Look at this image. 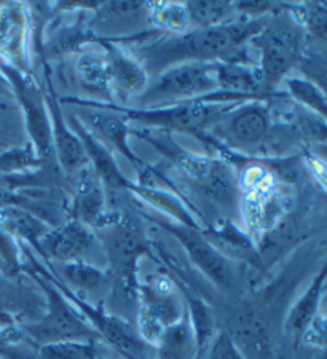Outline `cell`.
<instances>
[{
	"label": "cell",
	"instance_id": "obj_34",
	"mask_svg": "<svg viewBox=\"0 0 327 359\" xmlns=\"http://www.w3.org/2000/svg\"><path fill=\"white\" fill-rule=\"evenodd\" d=\"M0 95H4V96L13 95V90H11V85L8 82V79L5 77L2 71H0Z\"/></svg>",
	"mask_w": 327,
	"mask_h": 359
},
{
	"label": "cell",
	"instance_id": "obj_6",
	"mask_svg": "<svg viewBox=\"0 0 327 359\" xmlns=\"http://www.w3.org/2000/svg\"><path fill=\"white\" fill-rule=\"evenodd\" d=\"M251 48L257 57L262 72L265 95L272 93L292 67L297 66L302 55V36L299 27L283 18H268L264 29L251 39Z\"/></svg>",
	"mask_w": 327,
	"mask_h": 359
},
{
	"label": "cell",
	"instance_id": "obj_10",
	"mask_svg": "<svg viewBox=\"0 0 327 359\" xmlns=\"http://www.w3.org/2000/svg\"><path fill=\"white\" fill-rule=\"evenodd\" d=\"M31 11L25 4H0V62L27 74Z\"/></svg>",
	"mask_w": 327,
	"mask_h": 359
},
{
	"label": "cell",
	"instance_id": "obj_23",
	"mask_svg": "<svg viewBox=\"0 0 327 359\" xmlns=\"http://www.w3.org/2000/svg\"><path fill=\"white\" fill-rule=\"evenodd\" d=\"M149 5L150 25L168 36H180L192 29L185 2H152Z\"/></svg>",
	"mask_w": 327,
	"mask_h": 359
},
{
	"label": "cell",
	"instance_id": "obj_29",
	"mask_svg": "<svg viewBox=\"0 0 327 359\" xmlns=\"http://www.w3.org/2000/svg\"><path fill=\"white\" fill-rule=\"evenodd\" d=\"M204 355V359H246L227 331L215 332Z\"/></svg>",
	"mask_w": 327,
	"mask_h": 359
},
{
	"label": "cell",
	"instance_id": "obj_11",
	"mask_svg": "<svg viewBox=\"0 0 327 359\" xmlns=\"http://www.w3.org/2000/svg\"><path fill=\"white\" fill-rule=\"evenodd\" d=\"M96 43H99L107 57L110 93H114L121 102L138 100L147 90L152 80L142 62L119 43L99 39H96Z\"/></svg>",
	"mask_w": 327,
	"mask_h": 359
},
{
	"label": "cell",
	"instance_id": "obj_15",
	"mask_svg": "<svg viewBox=\"0 0 327 359\" xmlns=\"http://www.w3.org/2000/svg\"><path fill=\"white\" fill-rule=\"evenodd\" d=\"M75 179L74 189V201H72V217L77 221L84 222L85 225L95 231L96 229L102 227L110 217L107 210L106 192H104V185L99 181L96 172L93 168L85 166Z\"/></svg>",
	"mask_w": 327,
	"mask_h": 359
},
{
	"label": "cell",
	"instance_id": "obj_30",
	"mask_svg": "<svg viewBox=\"0 0 327 359\" xmlns=\"http://www.w3.org/2000/svg\"><path fill=\"white\" fill-rule=\"evenodd\" d=\"M302 339L305 344L319 346V348L327 346V316H314L305 329V332H303Z\"/></svg>",
	"mask_w": 327,
	"mask_h": 359
},
{
	"label": "cell",
	"instance_id": "obj_31",
	"mask_svg": "<svg viewBox=\"0 0 327 359\" xmlns=\"http://www.w3.org/2000/svg\"><path fill=\"white\" fill-rule=\"evenodd\" d=\"M303 71L327 95V62L319 60H308L303 62Z\"/></svg>",
	"mask_w": 327,
	"mask_h": 359
},
{
	"label": "cell",
	"instance_id": "obj_4",
	"mask_svg": "<svg viewBox=\"0 0 327 359\" xmlns=\"http://www.w3.org/2000/svg\"><path fill=\"white\" fill-rule=\"evenodd\" d=\"M31 275L46 297V311L37 323L29 324L25 331L31 339L40 345L53 344L62 340H93L96 341L99 335L90 323L80 315V311L69 302L53 281L50 280L48 271L40 267L32 256Z\"/></svg>",
	"mask_w": 327,
	"mask_h": 359
},
{
	"label": "cell",
	"instance_id": "obj_13",
	"mask_svg": "<svg viewBox=\"0 0 327 359\" xmlns=\"http://www.w3.org/2000/svg\"><path fill=\"white\" fill-rule=\"evenodd\" d=\"M95 243V231L88 225L69 217L51 227L40 240L39 252L60 264L81 260Z\"/></svg>",
	"mask_w": 327,
	"mask_h": 359
},
{
	"label": "cell",
	"instance_id": "obj_20",
	"mask_svg": "<svg viewBox=\"0 0 327 359\" xmlns=\"http://www.w3.org/2000/svg\"><path fill=\"white\" fill-rule=\"evenodd\" d=\"M154 350L155 359H196L195 332L187 310L178 323L166 327Z\"/></svg>",
	"mask_w": 327,
	"mask_h": 359
},
{
	"label": "cell",
	"instance_id": "obj_32",
	"mask_svg": "<svg viewBox=\"0 0 327 359\" xmlns=\"http://www.w3.org/2000/svg\"><path fill=\"white\" fill-rule=\"evenodd\" d=\"M307 163L309 171L313 172L314 179H316L318 184L323 187L324 192L327 194V163L324 160H321L316 155L308 154L307 155Z\"/></svg>",
	"mask_w": 327,
	"mask_h": 359
},
{
	"label": "cell",
	"instance_id": "obj_17",
	"mask_svg": "<svg viewBox=\"0 0 327 359\" xmlns=\"http://www.w3.org/2000/svg\"><path fill=\"white\" fill-rule=\"evenodd\" d=\"M219 91L239 95L248 100H264V80L257 65L241 61H219L215 66Z\"/></svg>",
	"mask_w": 327,
	"mask_h": 359
},
{
	"label": "cell",
	"instance_id": "obj_33",
	"mask_svg": "<svg viewBox=\"0 0 327 359\" xmlns=\"http://www.w3.org/2000/svg\"><path fill=\"white\" fill-rule=\"evenodd\" d=\"M13 326H15L13 318H11V315L4 309L2 305H0V334H2L4 331H7V329H10V327H13Z\"/></svg>",
	"mask_w": 327,
	"mask_h": 359
},
{
	"label": "cell",
	"instance_id": "obj_14",
	"mask_svg": "<svg viewBox=\"0 0 327 359\" xmlns=\"http://www.w3.org/2000/svg\"><path fill=\"white\" fill-rule=\"evenodd\" d=\"M222 121L227 137L239 149L262 146L272 128L270 112L260 100L241 102Z\"/></svg>",
	"mask_w": 327,
	"mask_h": 359
},
{
	"label": "cell",
	"instance_id": "obj_24",
	"mask_svg": "<svg viewBox=\"0 0 327 359\" xmlns=\"http://www.w3.org/2000/svg\"><path fill=\"white\" fill-rule=\"evenodd\" d=\"M192 29H206L227 25L235 18V2H185Z\"/></svg>",
	"mask_w": 327,
	"mask_h": 359
},
{
	"label": "cell",
	"instance_id": "obj_5",
	"mask_svg": "<svg viewBox=\"0 0 327 359\" xmlns=\"http://www.w3.org/2000/svg\"><path fill=\"white\" fill-rule=\"evenodd\" d=\"M214 62H182L171 66L150 80L141 96L138 109L165 107L171 104L195 101L219 91Z\"/></svg>",
	"mask_w": 327,
	"mask_h": 359
},
{
	"label": "cell",
	"instance_id": "obj_37",
	"mask_svg": "<svg viewBox=\"0 0 327 359\" xmlns=\"http://www.w3.org/2000/svg\"><path fill=\"white\" fill-rule=\"evenodd\" d=\"M99 359H101V358H99Z\"/></svg>",
	"mask_w": 327,
	"mask_h": 359
},
{
	"label": "cell",
	"instance_id": "obj_27",
	"mask_svg": "<svg viewBox=\"0 0 327 359\" xmlns=\"http://www.w3.org/2000/svg\"><path fill=\"white\" fill-rule=\"evenodd\" d=\"M286 86H288L289 95L294 97L297 102L303 104L316 112L321 117L327 120V95L319 88V86L309 79L300 77H289L286 79Z\"/></svg>",
	"mask_w": 327,
	"mask_h": 359
},
{
	"label": "cell",
	"instance_id": "obj_2",
	"mask_svg": "<svg viewBox=\"0 0 327 359\" xmlns=\"http://www.w3.org/2000/svg\"><path fill=\"white\" fill-rule=\"evenodd\" d=\"M109 104L124 115L128 123L136 121V123L147 126V130L159 128L166 133H184V135L201 139L208 135L209 128L220 123L225 118V115L241 102H215L214 93H211L201 100L178 102L165 107L131 109L116 106L114 102Z\"/></svg>",
	"mask_w": 327,
	"mask_h": 359
},
{
	"label": "cell",
	"instance_id": "obj_22",
	"mask_svg": "<svg viewBox=\"0 0 327 359\" xmlns=\"http://www.w3.org/2000/svg\"><path fill=\"white\" fill-rule=\"evenodd\" d=\"M61 275L64 278V285L69 289H77L88 294H104L112 285V278L101 269L95 267L90 262L74 260V262L62 264Z\"/></svg>",
	"mask_w": 327,
	"mask_h": 359
},
{
	"label": "cell",
	"instance_id": "obj_19",
	"mask_svg": "<svg viewBox=\"0 0 327 359\" xmlns=\"http://www.w3.org/2000/svg\"><path fill=\"white\" fill-rule=\"evenodd\" d=\"M0 229H4L15 240L29 243L39 251L40 240L51 227L26 208L7 205L0 206Z\"/></svg>",
	"mask_w": 327,
	"mask_h": 359
},
{
	"label": "cell",
	"instance_id": "obj_25",
	"mask_svg": "<svg viewBox=\"0 0 327 359\" xmlns=\"http://www.w3.org/2000/svg\"><path fill=\"white\" fill-rule=\"evenodd\" d=\"M44 161L31 142H26L25 146H11L0 154V175H31L32 170L42 168Z\"/></svg>",
	"mask_w": 327,
	"mask_h": 359
},
{
	"label": "cell",
	"instance_id": "obj_36",
	"mask_svg": "<svg viewBox=\"0 0 327 359\" xmlns=\"http://www.w3.org/2000/svg\"><path fill=\"white\" fill-rule=\"evenodd\" d=\"M125 359H149V358H136V356H126Z\"/></svg>",
	"mask_w": 327,
	"mask_h": 359
},
{
	"label": "cell",
	"instance_id": "obj_21",
	"mask_svg": "<svg viewBox=\"0 0 327 359\" xmlns=\"http://www.w3.org/2000/svg\"><path fill=\"white\" fill-rule=\"evenodd\" d=\"M327 280V262L324 267L321 269L319 273L314 278L312 285L307 289V292L302 295L299 302L294 305V309L291 310L286 321V329L288 332L294 335V337H302L308 324L312 323L314 316L318 315V306L321 302V295H323V287Z\"/></svg>",
	"mask_w": 327,
	"mask_h": 359
},
{
	"label": "cell",
	"instance_id": "obj_35",
	"mask_svg": "<svg viewBox=\"0 0 327 359\" xmlns=\"http://www.w3.org/2000/svg\"><path fill=\"white\" fill-rule=\"evenodd\" d=\"M8 147H11V146H7V144H5V133L2 128H0V154H2L4 150Z\"/></svg>",
	"mask_w": 327,
	"mask_h": 359
},
{
	"label": "cell",
	"instance_id": "obj_26",
	"mask_svg": "<svg viewBox=\"0 0 327 359\" xmlns=\"http://www.w3.org/2000/svg\"><path fill=\"white\" fill-rule=\"evenodd\" d=\"M40 359H99L96 341L62 340L39 346Z\"/></svg>",
	"mask_w": 327,
	"mask_h": 359
},
{
	"label": "cell",
	"instance_id": "obj_9",
	"mask_svg": "<svg viewBox=\"0 0 327 359\" xmlns=\"http://www.w3.org/2000/svg\"><path fill=\"white\" fill-rule=\"evenodd\" d=\"M64 102H74L79 106L85 107L84 120L81 123L86 126L93 136L98 141H101L110 152H116L130 161L136 170H141L145 165L144 161L134 154V150L128 144V137L131 135L130 126H128L126 118L119 111L110 106L109 102H98V101H85L77 100V97H66Z\"/></svg>",
	"mask_w": 327,
	"mask_h": 359
},
{
	"label": "cell",
	"instance_id": "obj_7",
	"mask_svg": "<svg viewBox=\"0 0 327 359\" xmlns=\"http://www.w3.org/2000/svg\"><path fill=\"white\" fill-rule=\"evenodd\" d=\"M0 71L8 79L20 106L25 114L29 142L44 160L53 154V139H51V120L46 107L45 93L40 91L27 74L0 62Z\"/></svg>",
	"mask_w": 327,
	"mask_h": 359
},
{
	"label": "cell",
	"instance_id": "obj_1",
	"mask_svg": "<svg viewBox=\"0 0 327 359\" xmlns=\"http://www.w3.org/2000/svg\"><path fill=\"white\" fill-rule=\"evenodd\" d=\"M268 16L257 20H235L227 25L190 29L180 36H163L152 40L139 50L136 56L145 71L155 75L171 66L182 62H214L241 61L257 65L255 57L249 56L251 39L257 36L267 25Z\"/></svg>",
	"mask_w": 327,
	"mask_h": 359
},
{
	"label": "cell",
	"instance_id": "obj_16",
	"mask_svg": "<svg viewBox=\"0 0 327 359\" xmlns=\"http://www.w3.org/2000/svg\"><path fill=\"white\" fill-rule=\"evenodd\" d=\"M69 125L79 135L81 144H84L86 157H88V163L93 168V171L96 172L99 181L102 182L104 189L121 190V192L126 190V192L133 194L136 182H131L121 172L119 165H116L114 154L86 130V126L81 123L79 115H71L69 117Z\"/></svg>",
	"mask_w": 327,
	"mask_h": 359
},
{
	"label": "cell",
	"instance_id": "obj_12",
	"mask_svg": "<svg viewBox=\"0 0 327 359\" xmlns=\"http://www.w3.org/2000/svg\"><path fill=\"white\" fill-rule=\"evenodd\" d=\"M46 82H48L50 90L45 95V101L51 120L53 154L56 155L58 165H60L64 175L75 177L85 166H88V157H86L84 144H81L79 135L71 128L69 121L64 118L60 97L56 96L51 80H46Z\"/></svg>",
	"mask_w": 327,
	"mask_h": 359
},
{
	"label": "cell",
	"instance_id": "obj_3",
	"mask_svg": "<svg viewBox=\"0 0 327 359\" xmlns=\"http://www.w3.org/2000/svg\"><path fill=\"white\" fill-rule=\"evenodd\" d=\"M109 260L110 278H115L128 297L138 299V264L150 246L141 222L130 214L114 211L110 221L95 230Z\"/></svg>",
	"mask_w": 327,
	"mask_h": 359
},
{
	"label": "cell",
	"instance_id": "obj_8",
	"mask_svg": "<svg viewBox=\"0 0 327 359\" xmlns=\"http://www.w3.org/2000/svg\"><path fill=\"white\" fill-rule=\"evenodd\" d=\"M159 225L169 231L176 238L180 246L184 248L187 256L192 260V264L208 278L213 285L218 286L222 291H232L236 285L235 269L229 257H225L211 241L206 238L203 230L187 227V225L160 221L156 219Z\"/></svg>",
	"mask_w": 327,
	"mask_h": 359
},
{
	"label": "cell",
	"instance_id": "obj_28",
	"mask_svg": "<svg viewBox=\"0 0 327 359\" xmlns=\"http://www.w3.org/2000/svg\"><path fill=\"white\" fill-rule=\"evenodd\" d=\"M291 16L307 31L327 43V4H303L286 7Z\"/></svg>",
	"mask_w": 327,
	"mask_h": 359
},
{
	"label": "cell",
	"instance_id": "obj_18",
	"mask_svg": "<svg viewBox=\"0 0 327 359\" xmlns=\"http://www.w3.org/2000/svg\"><path fill=\"white\" fill-rule=\"evenodd\" d=\"M75 74L84 90L95 96L98 102H107L112 97L109 62L104 51L80 50L75 57Z\"/></svg>",
	"mask_w": 327,
	"mask_h": 359
}]
</instances>
